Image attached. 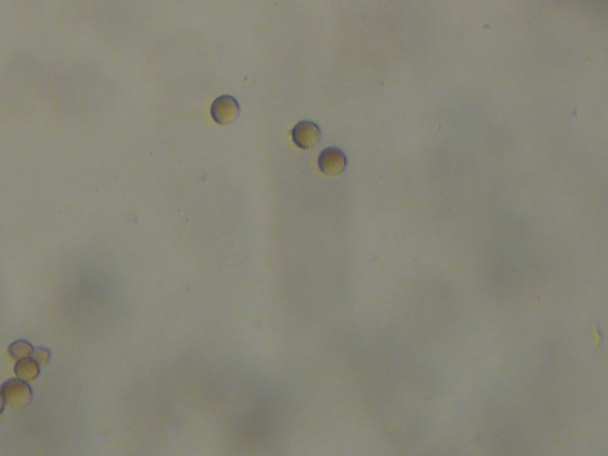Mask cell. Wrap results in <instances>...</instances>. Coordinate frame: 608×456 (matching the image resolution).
I'll use <instances>...</instances> for the list:
<instances>
[{
	"label": "cell",
	"mask_w": 608,
	"mask_h": 456,
	"mask_svg": "<svg viewBox=\"0 0 608 456\" xmlns=\"http://www.w3.org/2000/svg\"><path fill=\"white\" fill-rule=\"evenodd\" d=\"M32 397L30 386L27 383L19 379V380H9L1 386V400H3V407H1V413L4 411L5 405L8 404L10 407L14 409L24 408Z\"/></svg>",
	"instance_id": "6da1fadb"
},
{
	"label": "cell",
	"mask_w": 608,
	"mask_h": 456,
	"mask_svg": "<svg viewBox=\"0 0 608 456\" xmlns=\"http://www.w3.org/2000/svg\"><path fill=\"white\" fill-rule=\"evenodd\" d=\"M240 106L238 101L231 95H222L213 101L211 115L215 123L227 125L238 118Z\"/></svg>",
	"instance_id": "7a4b0ae2"
},
{
	"label": "cell",
	"mask_w": 608,
	"mask_h": 456,
	"mask_svg": "<svg viewBox=\"0 0 608 456\" xmlns=\"http://www.w3.org/2000/svg\"><path fill=\"white\" fill-rule=\"evenodd\" d=\"M347 167V158L338 148H328L318 156V168L328 176L340 175Z\"/></svg>",
	"instance_id": "3957f363"
},
{
	"label": "cell",
	"mask_w": 608,
	"mask_h": 456,
	"mask_svg": "<svg viewBox=\"0 0 608 456\" xmlns=\"http://www.w3.org/2000/svg\"><path fill=\"white\" fill-rule=\"evenodd\" d=\"M292 141L302 149H312L318 144L321 132L316 124L312 122H301L292 130Z\"/></svg>",
	"instance_id": "277c9868"
},
{
	"label": "cell",
	"mask_w": 608,
	"mask_h": 456,
	"mask_svg": "<svg viewBox=\"0 0 608 456\" xmlns=\"http://www.w3.org/2000/svg\"><path fill=\"white\" fill-rule=\"evenodd\" d=\"M14 373L19 379L24 382H32L40 374V365L37 364L34 358H24L18 361L14 366Z\"/></svg>",
	"instance_id": "5b68a950"
},
{
	"label": "cell",
	"mask_w": 608,
	"mask_h": 456,
	"mask_svg": "<svg viewBox=\"0 0 608 456\" xmlns=\"http://www.w3.org/2000/svg\"><path fill=\"white\" fill-rule=\"evenodd\" d=\"M9 353L14 360H21L30 358L34 354V348L29 342L16 341L9 347Z\"/></svg>",
	"instance_id": "8992f818"
},
{
	"label": "cell",
	"mask_w": 608,
	"mask_h": 456,
	"mask_svg": "<svg viewBox=\"0 0 608 456\" xmlns=\"http://www.w3.org/2000/svg\"><path fill=\"white\" fill-rule=\"evenodd\" d=\"M32 356H34V359L37 361V364L40 365V366H45V365L48 364L49 359H50V352L48 350H45V348H40V350H37L32 354Z\"/></svg>",
	"instance_id": "52a82bcc"
}]
</instances>
